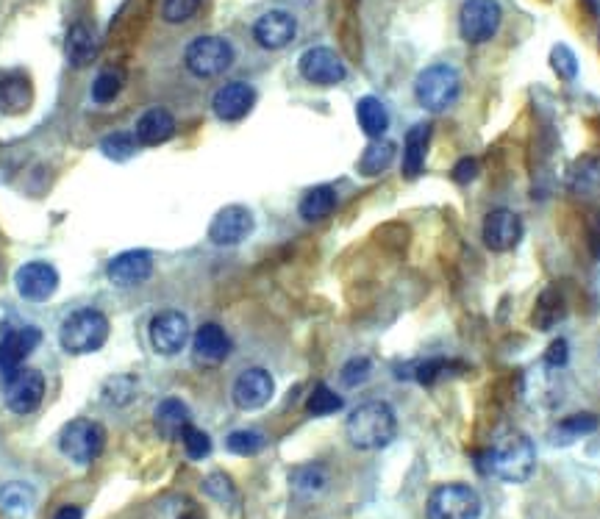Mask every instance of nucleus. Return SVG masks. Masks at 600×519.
<instances>
[{"label": "nucleus", "instance_id": "obj_1", "mask_svg": "<svg viewBox=\"0 0 600 519\" xmlns=\"http://www.w3.org/2000/svg\"><path fill=\"white\" fill-rule=\"evenodd\" d=\"M345 433H348L350 445L359 447V450H381L398 433L395 411L387 403H381V400L362 403V406L350 411L348 422H345Z\"/></svg>", "mask_w": 600, "mask_h": 519}, {"label": "nucleus", "instance_id": "obj_2", "mask_svg": "<svg viewBox=\"0 0 600 519\" xmlns=\"http://www.w3.org/2000/svg\"><path fill=\"white\" fill-rule=\"evenodd\" d=\"M537 467L534 442L523 431H506L489 450V472L506 483H525Z\"/></svg>", "mask_w": 600, "mask_h": 519}, {"label": "nucleus", "instance_id": "obj_3", "mask_svg": "<svg viewBox=\"0 0 600 519\" xmlns=\"http://www.w3.org/2000/svg\"><path fill=\"white\" fill-rule=\"evenodd\" d=\"M106 339H109V320L95 309L73 311L62 322V331H59V342L70 356L95 353L106 345Z\"/></svg>", "mask_w": 600, "mask_h": 519}, {"label": "nucleus", "instance_id": "obj_4", "mask_svg": "<svg viewBox=\"0 0 600 519\" xmlns=\"http://www.w3.org/2000/svg\"><path fill=\"white\" fill-rule=\"evenodd\" d=\"M462 92V78L450 67V64H431L423 73L417 75L414 84V95L417 103L428 109V112H445L450 109Z\"/></svg>", "mask_w": 600, "mask_h": 519}, {"label": "nucleus", "instance_id": "obj_5", "mask_svg": "<svg viewBox=\"0 0 600 519\" xmlns=\"http://www.w3.org/2000/svg\"><path fill=\"white\" fill-rule=\"evenodd\" d=\"M425 514L428 519H478L481 497L467 483H445L431 492Z\"/></svg>", "mask_w": 600, "mask_h": 519}, {"label": "nucleus", "instance_id": "obj_6", "mask_svg": "<svg viewBox=\"0 0 600 519\" xmlns=\"http://www.w3.org/2000/svg\"><path fill=\"white\" fill-rule=\"evenodd\" d=\"M106 445V431L92 420L67 422L59 433V450L70 458L73 464H89L103 453Z\"/></svg>", "mask_w": 600, "mask_h": 519}, {"label": "nucleus", "instance_id": "obj_7", "mask_svg": "<svg viewBox=\"0 0 600 519\" xmlns=\"http://www.w3.org/2000/svg\"><path fill=\"white\" fill-rule=\"evenodd\" d=\"M187 70L198 78H217L234 64V48L223 37H198L184 53Z\"/></svg>", "mask_w": 600, "mask_h": 519}, {"label": "nucleus", "instance_id": "obj_8", "mask_svg": "<svg viewBox=\"0 0 600 519\" xmlns=\"http://www.w3.org/2000/svg\"><path fill=\"white\" fill-rule=\"evenodd\" d=\"M500 6L498 0H464L459 12V31L464 42L481 45L498 34Z\"/></svg>", "mask_w": 600, "mask_h": 519}, {"label": "nucleus", "instance_id": "obj_9", "mask_svg": "<svg viewBox=\"0 0 600 519\" xmlns=\"http://www.w3.org/2000/svg\"><path fill=\"white\" fill-rule=\"evenodd\" d=\"M45 397V378L42 372L31 367H20L6 378V406L14 414H31L37 411Z\"/></svg>", "mask_w": 600, "mask_h": 519}, {"label": "nucleus", "instance_id": "obj_10", "mask_svg": "<svg viewBox=\"0 0 600 519\" xmlns=\"http://www.w3.org/2000/svg\"><path fill=\"white\" fill-rule=\"evenodd\" d=\"M148 336L159 356H175L189 342V320L181 311H162L150 320Z\"/></svg>", "mask_w": 600, "mask_h": 519}, {"label": "nucleus", "instance_id": "obj_11", "mask_svg": "<svg viewBox=\"0 0 600 519\" xmlns=\"http://www.w3.org/2000/svg\"><path fill=\"white\" fill-rule=\"evenodd\" d=\"M298 67L300 75L317 87H337L339 81H345V75H348L345 62L331 48H309L300 56Z\"/></svg>", "mask_w": 600, "mask_h": 519}, {"label": "nucleus", "instance_id": "obj_12", "mask_svg": "<svg viewBox=\"0 0 600 519\" xmlns=\"http://www.w3.org/2000/svg\"><path fill=\"white\" fill-rule=\"evenodd\" d=\"M14 286L25 300L45 303L59 289V272H56V267H50L48 261H28L14 272Z\"/></svg>", "mask_w": 600, "mask_h": 519}, {"label": "nucleus", "instance_id": "obj_13", "mask_svg": "<svg viewBox=\"0 0 600 519\" xmlns=\"http://www.w3.org/2000/svg\"><path fill=\"white\" fill-rule=\"evenodd\" d=\"M253 234V214L245 206H225L209 225V239L220 248H234Z\"/></svg>", "mask_w": 600, "mask_h": 519}, {"label": "nucleus", "instance_id": "obj_14", "mask_svg": "<svg viewBox=\"0 0 600 519\" xmlns=\"http://www.w3.org/2000/svg\"><path fill=\"white\" fill-rule=\"evenodd\" d=\"M275 392L273 378L270 372L262 370V367H253V370H245L234 381V389H231V397H234V406L242 408V411H256L270 403V397Z\"/></svg>", "mask_w": 600, "mask_h": 519}, {"label": "nucleus", "instance_id": "obj_15", "mask_svg": "<svg viewBox=\"0 0 600 519\" xmlns=\"http://www.w3.org/2000/svg\"><path fill=\"white\" fill-rule=\"evenodd\" d=\"M523 239V220L512 209L489 211L484 220V245L495 253L517 248V242Z\"/></svg>", "mask_w": 600, "mask_h": 519}, {"label": "nucleus", "instance_id": "obj_16", "mask_svg": "<svg viewBox=\"0 0 600 519\" xmlns=\"http://www.w3.org/2000/svg\"><path fill=\"white\" fill-rule=\"evenodd\" d=\"M295 31H298V23L289 12H281V9H273V12H264L256 25H253V39L256 45L264 50H281L287 48L289 42L295 39Z\"/></svg>", "mask_w": 600, "mask_h": 519}, {"label": "nucleus", "instance_id": "obj_17", "mask_svg": "<svg viewBox=\"0 0 600 519\" xmlns=\"http://www.w3.org/2000/svg\"><path fill=\"white\" fill-rule=\"evenodd\" d=\"M253 103H256V89L245 81H231L214 92L212 109L225 123H237L253 109Z\"/></svg>", "mask_w": 600, "mask_h": 519}, {"label": "nucleus", "instance_id": "obj_18", "mask_svg": "<svg viewBox=\"0 0 600 519\" xmlns=\"http://www.w3.org/2000/svg\"><path fill=\"white\" fill-rule=\"evenodd\" d=\"M42 342V331L34 325L25 328H12V334L6 336V342L0 347V372L9 378L12 372L23 367V361L34 353V347Z\"/></svg>", "mask_w": 600, "mask_h": 519}, {"label": "nucleus", "instance_id": "obj_19", "mask_svg": "<svg viewBox=\"0 0 600 519\" xmlns=\"http://www.w3.org/2000/svg\"><path fill=\"white\" fill-rule=\"evenodd\" d=\"M109 278L117 286H139L145 284L153 272V259H150L148 250H128L120 253L117 259H112L109 264Z\"/></svg>", "mask_w": 600, "mask_h": 519}, {"label": "nucleus", "instance_id": "obj_20", "mask_svg": "<svg viewBox=\"0 0 600 519\" xmlns=\"http://www.w3.org/2000/svg\"><path fill=\"white\" fill-rule=\"evenodd\" d=\"M192 347H195V359L200 364H220L231 353V339H228V334H225L220 325L206 322V325H200L198 331H195Z\"/></svg>", "mask_w": 600, "mask_h": 519}, {"label": "nucleus", "instance_id": "obj_21", "mask_svg": "<svg viewBox=\"0 0 600 519\" xmlns=\"http://www.w3.org/2000/svg\"><path fill=\"white\" fill-rule=\"evenodd\" d=\"M153 422H156V431L162 433L164 439H181L184 431H187L189 425V408L184 400H178V397H167L159 403L156 408V414H153Z\"/></svg>", "mask_w": 600, "mask_h": 519}, {"label": "nucleus", "instance_id": "obj_22", "mask_svg": "<svg viewBox=\"0 0 600 519\" xmlns=\"http://www.w3.org/2000/svg\"><path fill=\"white\" fill-rule=\"evenodd\" d=\"M64 56H67L70 67H87V64L95 62V56H98V42H95V34H92L89 25H70L67 39H64Z\"/></svg>", "mask_w": 600, "mask_h": 519}, {"label": "nucleus", "instance_id": "obj_23", "mask_svg": "<svg viewBox=\"0 0 600 519\" xmlns=\"http://www.w3.org/2000/svg\"><path fill=\"white\" fill-rule=\"evenodd\" d=\"M175 131L173 114L164 112V109H150L139 117L137 123V142L145 145V148H153V145H164Z\"/></svg>", "mask_w": 600, "mask_h": 519}, {"label": "nucleus", "instance_id": "obj_24", "mask_svg": "<svg viewBox=\"0 0 600 519\" xmlns=\"http://www.w3.org/2000/svg\"><path fill=\"white\" fill-rule=\"evenodd\" d=\"M428 139H431V125L425 123L414 125L412 131L406 134V142H403V173H406V178H417L423 173Z\"/></svg>", "mask_w": 600, "mask_h": 519}, {"label": "nucleus", "instance_id": "obj_25", "mask_svg": "<svg viewBox=\"0 0 600 519\" xmlns=\"http://www.w3.org/2000/svg\"><path fill=\"white\" fill-rule=\"evenodd\" d=\"M356 120L362 125V131L370 139H381L389 128V112L387 106L373 95H367L356 103Z\"/></svg>", "mask_w": 600, "mask_h": 519}, {"label": "nucleus", "instance_id": "obj_26", "mask_svg": "<svg viewBox=\"0 0 600 519\" xmlns=\"http://www.w3.org/2000/svg\"><path fill=\"white\" fill-rule=\"evenodd\" d=\"M34 506V489L28 483H3L0 486V514L9 519H23Z\"/></svg>", "mask_w": 600, "mask_h": 519}, {"label": "nucleus", "instance_id": "obj_27", "mask_svg": "<svg viewBox=\"0 0 600 519\" xmlns=\"http://www.w3.org/2000/svg\"><path fill=\"white\" fill-rule=\"evenodd\" d=\"M337 209V192L331 186H314L300 200V217L309 223H320Z\"/></svg>", "mask_w": 600, "mask_h": 519}, {"label": "nucleus", "instance_id": "obj_28", "mask_svg": "<svg viewBox=\"0 0 600 519\" xmlns=\"http://www.w3.org/2000/svg\"><path fill=\"white\" fill-rule=\"evenodd\" d=\"M31 106V84L23 75H9L0 81V112L20 114Z\"/></svg>", "mask_w": 600, "mask_h": 519}, {"label": "nucleus", "instance_id": "obj_29", "mask_svg": "<svg viewBox=\"0 0 600 519\" xmlns=\"http://www.w3.org/2000/svg\"><path fill=\"white\" fill-rule=\"evenodd\" d=\"M392 159H395V142L373 139V145L364 150L359 159V170L362 175H381L392 164Z\"/></svg>", "mask_w": 600, "mask_h": 519}, {"label": "nucleus", "instance_id": "obj_30", "mask_svg": "<svg viewBox=\"0 0 600 519\" xmlns=\"http://www.w3.org/2000/svg\"><path fill=\"white\" fill-rule=\"evenodd\" d=\"M598 431V417L595 414H573V417H567L562 420L556 428H553V442L559 445H567V442H575V439H581V436H587V433Z\"/></svg>", "mask_w": 600, "mask_h": 519}, {"label": "nucleus", "instance_id": "obj_31", "mask_svg": "<svg viewBox=\"0 0 600 519\" xmlns=\"http://www.w3.org/2000/svg\"><path fill=\"white\" fill-rule=\"evenodd\" d=\"M562 317H564L562 297H559V292L548 289L545 295L539 297V306H537V311H534V322H537L542 331H550V328L562 320Z\"/></svg>", "mask_w": 600, "mask_h": 519}, {"label": "nucleus", "instance_id": "obj_32", "mask_svg": "<svg viewBox=\"0 0 600 519\" xmlns=\"http://www.w3.org/2000/svg\"><path fill=\"white\" fill-rule=\"evenodd\" d=\"M306 408H309V414L314 417H328V414H334L342 408V397L334 392V389H328L325 384L314 386V392L306 400Z\"/></svg>", "mask_w": 600, "mask_h": 519}, {"label": "nucleus", "instance_id": "obj_33", "mask_svg": "<svg viewBox=\"0 0 600 519\" xmlns=\"http://www.w3.org/2000/svg\"><path fill=\"white\" fill-rule=\"evenodd\" d=\"M225 447L237 456H253L264 447V436L259 431H234L225 439Z\"/></svg>", "mask_w": 600, "mask_h": 519}, {"label": "nucleus", "instance_id": "obj_34", "mask_svg": "<svg viewBox=\"0 0 600 519\" xmlns=\"http://www.w3.org/2000/svg\"><path fill=\"white\" fill-rule=\"evenodd\" d=\"M550 67H553V73L559 75L562 81H573L575 75H578V59H575V53L567 45H553V50H550Z\"/></svg>", "mask_w": 600, "mask_h": 519}, {"label": "nucleus", "instance_id": "obj_35", "mask_svg": "<svg viewBox=\"0 0 600 519\" xmlns=\"http://www.w3.org/2000/svg\"><path fill=\"white\" fill-rule=\"evenodd\" d=\"M120 89H123V78H120V73H100L98 78H95V84H92V100L95 103H112L117 95H120Z\"/></svg>", "mask_w": 600, "mask_h": 519}, {"label": "nucleus", "instance_id": "obj_36", "mask_svg": "<svg viewBox=\"0 0 600 519\" xmlns=\"http://www.w3.org/2000/svg\"><path fill=\"white\" fill-rule=\"evenodd\" d=\"M200 9V0H164L162 3V17L167 23L181 25L192 20Z\"/></svg>", "mask_w": 600, "mask_h": 519}, {"label": "nucleus", "instance_id": "obj_37", "mask_svg": "<svg viewBox=\"0 0 600 519\" xmlns=\"http://www.w3.org/2000/svg\"><path fill=\"white\" fill-rule=\"evenodd\" d=\"M100 148H103V153H106L109 159L125 161L137 153V142H134V139H131L128 134H112L103 139V145H100Z\"/></svg>", "mask_w": 600, "mask_h": 519}, {"label": "nucleus", "instance_id": "obj_38", "mask_svg": "<svg viewBox=\"0 0 600 519\" xmlns=\"http://www.w3.org/2000/svg\"><path fill=\"white\" fill-rule=\"evenodd\" d=\"M181 442H184V450H187V456L195 458V461H200V458H206L209 453H212V439H209L206 433L200 431V428H195V425H189L187 431H184Z\"/></svg>", "mask_w": 600, "mask_h": 519}, {"label": "nucleus", "instance_id": "obj_39", "mask_svg": "<svg viewBox=\"0 0 600 519\" xmlns=\"http://www.w3.org/2000/svg\"><path fill=\"white\" fill-rule=\"evenodd\" d=\"M292 486L298 489V492H317V489H323L325 486V472L320 467H298V470L292 472Z\"/></svg>", "mask_w": 600, "mask_h": 519}, {"label": "nucleus", "instance_id": "obj_40", "mask_svg": "<svg viewBox=\"0 0 600 519\" xmlns=\"http://www.w3.org/2000/svg\"><path fill=\"white\" fill-rule=\"evenodd\" d=\"M370 372H373V364L367 359H350L348 364L342 367V375H339V378H342V384L353 389V386L364 384V381L370 378Z\"/></svg>", "mask_w": 600, "mask_h": 519}, {"label": "nucleus", "instance_id": "obj_41", "mask_svg": "<svg viewBox=\"0 0 600 519\" xmlns=\"http://www.w3.org/2000/svg\"><path fill=\"white\" fill-rule=\"evenodd\" d=\"M206 492L212 497H217V500L228 503V500L234 497V486H231V481H228L225 475H209V478H206Z\"/></svg>", "mask_w": 600, "mask_h": 519}, {"label": "nucleus", "instance_id": "obj_42", "mask_svg": "<svg viewBox=\"0 0 600 519\" xmlns=\"http://www.w3.org/2000/svg\"><path fill=\"white\" fill-rule=\"evenodd\" d=\"M567 359H570L567 342H564V339H556V342L550 345L548 356H545V364H548V367H553V370H562L564 364H567Z\"/></svg>", "mask_w": 600, "mask_h": 519}, {"label": "nucleus", "instance_id": "obj_43", "mask_svg": "<svg viewBox=\"0 0 600 519\" xmlns=\"http://www.w3.org/2000/svg\"><path fill=\"white\" fill-rule=\"evenodd\" d=\"M475 175H478V161L475 159H462L453 167V181L456 184H470Z\"/></svg>", "mask_w": 600, "mask_h": 519}, {"label": "nucleus", "instance_id": "obj_44", "mask_svg": "<svg viewBox=\"0 0 600 519\" xmlns=\"http://www.w3.org/2000/svg\"><path fill=\"white\" fill-rule=\"evenodd\" d=\"M439 370H445V364H442V361H423V364H417L414 378H417L420 384H434V378L439 375Z\"/></svg>", "mask_w": 600, "mask_h": 519}, {"label": "nucleus", "instance_id": "obj_45", "mask_svg": "<svg viewBox=\"0 0 600 519\" xmlns=\"http://www.w3.org/2000/svg\"><path fill=\"white\" fill-rule=\"evenodd\" d=\"M53 519H84V511L78 506H62Z\"/></svg>", "mask_w": 600, "mask_h": 519}, {"label": "nucleus", "instance_id": "obj_46", "mask_svg": "<svg viewBox=\"0 0 600 519\" xmlns=\"http://www.w3.org/2000/svg\"><path fill=\"white\" fill-rule=\"evenodd\" d=\"M592 253H595V259L600 261V225L598 231H595V239H592Z\"/></svg>", "mask_w": 600, "mask_h": 519}, {"label": "nucleus", "instance_id": "obj_47", "mask_svg": "<svg viewBox=\"0 0 600 519\" xmlns=\"http://www.w3.org/2000/svg\"><path fill=\"white\" fill-rule=\"evenodd\" d=\"M12 334V328L6 325V322H0V347H3V342H6V336Z\"/></svg>", "mask_w": 600, "mask_h": 519}, {"label": "nucleus", "instance_id": "obj_48", "mask_svg": "<svg viewBox=\"0 0 600 519\" xmlns=\"http://www.w3.org/2000/svg\"><path fill=\"white\" fill-rule=\"evenodd\" d=\"M598 48H600V34H598Z\"/></svg>", "mask_w": 600, "mask_h": 519}]
</instances>
